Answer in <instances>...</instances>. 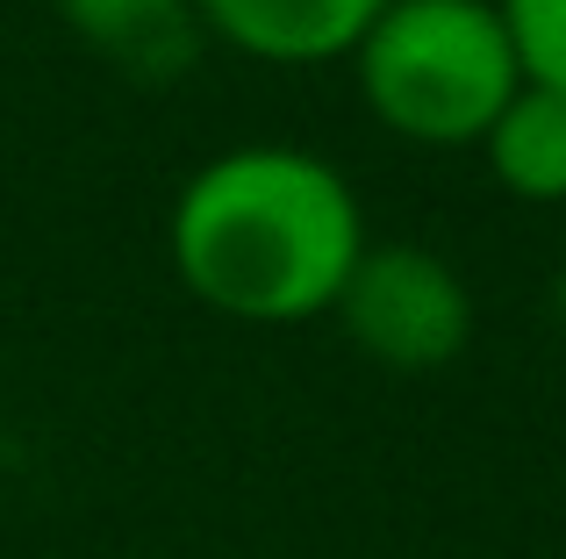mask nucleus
I'll list each match as a JSON object with an SVG mask.
<instances>
[{
  "instance_id": "7ed1b4c3",
  "label": "nucleus",
  "mask_w": 566,
  "mask_h": 559,
  "mask_svg": "<svg viewBox=\"0 0 566 559\" xmlns=\"http://www.w3.org/2000/svg\"><path fill=\"white\" fill-rule=\"evenodd\" d=\"M331 316L387 373H438V366H452L473 345V287L430 244L366 238Z\"/></svg>"
},
{
  "instance_id": "20e7f679",
  "label": "nucleus",
  "mask_w": 566,
  "mask_h": 559,
  "mask_svg": "<svg viewBox=\"0 0 566 559\" xmlns=\"http://www.w3.org/2000/svg\"><path fill=\"white\" fill-rule=\"evenodd\" d=\"M387 0H193L201 36L259 65H337Z\"/></svg>"
},
{
  "instance_id": "423d86ee",
  "label": "nucleus",
  "mask_w": 566,
  "mask_h": 559,
  "mask_svg": "<svg viewBox=\"0 0 566 559\" xmlns=\"http://www.w3.org/2000/svg\"><path fill=\"white\" fill-rule=\"evenodd\" d=\"M57 22L86 43V51L115 57L123 72H180L187 51L201 43V22H193V0H51Z\"/></svg>"
},
{
  "instance_id": "39448f33",
  "label": "nucleus",
  "mask_w": 566,
  "mask_h": 559,
  "mask_svg": "<svg viewBox=\"0 0 566 559\" xmlns=\"http://www.w3.org/2000/svg\"><path fill=\"white\" fill-rule=\"evenodd\" d=\"M495 172V187L510 201H531V209H559L566 201V94L559 86L524 80L502 115L488 123V137L473 144Z\"/></svg>"
},
{
  "instance_id": "0eeeda50",
  "label": "nucleus",
  "mask_w": 566,
  "mask_h": 559,
  "mask_svg": "<svg viewBox=\"0 0 566 559\" xmlns=\"http://www.w3.org/2000/svg\"><path fill=\"white\" fill-rule=\"evenodd\" d=\"M495 14L510 29V51L524 65V80L566 94V0H495Z\"/></svg>"
},
{
  "instance_id": "f257e3e1",
  "label": "nucleus",
  "mask_w": 566,
  "mask_h": 559,
  "mask_svg": "<svg viewBox=\"0 0 566 559\" xmlns=\"http://www.w3.org/2000/svg\"><path fill=\"white\" fill-rule=\"evenodd\" d=\"M352 180L302 144H230L201 158L166 209V259L208 316L294 330L337 308L366 252Z\"/></svg>"
},
{
  "instance_id": "f03ea898",
  "label": "nucleus",
  "mask_w": 566,
  "mask_h": 559,
  "mask_svg": "<svg viewBox=\"0 0 566 559\" xmlns=\"http://www.w3.org/2000/svg\"><path fill=\"white\" fill-rule=\"evenodd\" d=\"M352 80L366 115L423 151H473L502 101L524 86L495 0H387L359 43Z\"/></svg>"
}]
</instances>
